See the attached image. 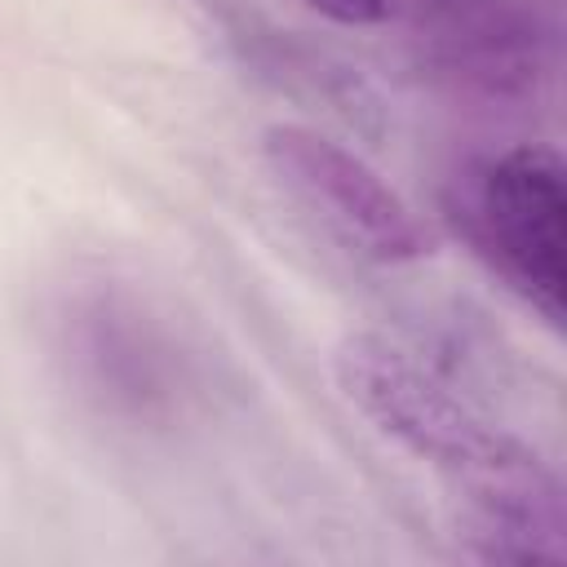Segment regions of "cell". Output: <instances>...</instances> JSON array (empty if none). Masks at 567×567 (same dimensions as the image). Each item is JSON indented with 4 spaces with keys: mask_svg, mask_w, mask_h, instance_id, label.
Listing matches in <instances>:
<instances>
[{
    "mask_svg": "<svg viewBox=\"0 0 567 567\" xmlns=\"http://www.w3.org/2000/svg\"><path fill=\"white\" fill-rule=\"evenodd\" d=\"M346 399L456 501L461 540L483 563H563L567 509L558 474L514 434L478 416L461 390L377 332L346 337L332 359Z\"/></svg>",
    "mask_w": 567,
    "mask_h": 567,
    "instance_id": "cell-1",
    "label": "cell"
},
{
    "mask_svg": "<svg viewBox=\"0 0 567 567\" xmlns=\"http://www.w3.org/2000/svg\"><path fill=\"white\" fill-rule=\"evenodd\" d=\"M261 159L279 186L354 257L403 266L430 252V230L412 204L363 155L319 128L270 124L261 133Z\"/></svg>",
    "mask_w": 567,
    "mask_h": 567,
    "instance_id": "cell-3",
    "label": "cell"
},
{
    "mask_svg": "<svg viewBox=\"0 0 567 567\" xmlns=\"http://www.w3.org/2000/svg\"><path fill=\"white\" fill-rule=\"evenodd\" d=\"M301 4L341 27H377V22H390L403 0H301Z\"/></svg>",
    "mask_w": 567,
    "mask_h": 567,
    "instance_id": "cell-5",
    "label": "cell"
},
{
    "mask_svg": "<svg viewBox=\"0 0 567 567\" xmlns=\"http://www.w3.org/2000/svg\"><path fill=\"white\" fill-rule=\"evenodd\" d=\"M558 151L523 142L447 182V217L470 252L545 323L567 310V182Z\"/></svg>",
    "mask_w": 567,
    "mask_h": 567,
    "instance_id": "cell-2",
    "label": "cell"
},
{
    "mask_svg": "<svg viewBox=\"0 0 567 567\" xmlns=\"http://www.w3.org/2000/svg\"><path fill=\"white\" fill-rule=\"evenodd\" d=\"M430 71L478 97H527L545 75V35L523 0H412Z\"/></svg>",
    "mask_w": 567,
    "mask_h": 567,
    "instance_id": "cell-4",
    "label": "cell"
}]
</instances>
